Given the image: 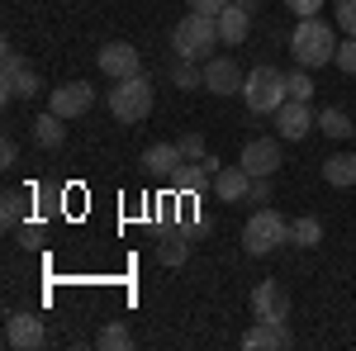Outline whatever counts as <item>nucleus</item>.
<instances>
[{
  "label": "nucleus",
  "instance_id": "obj_34",
  "mask_svg": "<svg viewBox=\"0 0 356 351\" xmlns=\"http://www.w3.org/2000/svg\"><path fill=\"white\" fill-rule=\"evenodd\" d=\"M238 5H247V10H252V15H257V0H238Z\"/></svg>",
  "mask_w": 356,
  "mask_h": 351
},
{
  "label": "nucleus",
  "instance_id": "obj_29",
  "mask_svg": "<svg viewBox=\"0 0 356 351\" xmlns=\"http://www.w3.org/2000/svg\"><path fill=\"white\" fill-rule=\"evenodd\" d=\"M332 24L342 28V33H356V0H337L332 5Z\"/></svg>",
  "mask_w": 356,
  "mask_h": 351
},
{
  "label": "nucleus",
  "instance_id": "obj_19",
  "mask_svg": "<svg viewBox=\"0 0 356 351\" xmlns=\"http://www.w3.org/2000/svg\"><path fill=\"white\" fill-rule=\"evenodd\" d=\"M181 162H186V157H181L176 142H152V147L143 152V171H152V176H171Z\"/></svg>",
  "mask_w": 356,
  "mask_h": 351
},
{
  "label": "nucleus",
  "instance_id": "obj_11",
  "mask_svg": "<svg viewBox=\"0 0 356 351\" xmlns=\"http://www.w3.org/2000/svg\"><path fill=\"white\" fill-rule=\"evenodd\" d=\"M95 62H100V72H105L110 81H124V76H138V72H143L138 48H134V43H119V38H114V43H105Z\"/></svg>",
  "mask_w": 356,
  "mask_h": 351
},
{
  "label": "nucleus",
  "instance_id": "obj_5",
  "mask_svg": "<svg viewBox=\"0 0 356 351\" xmlns=\"http://www.w3.org/2000/svg\"><path fill=\"white\" fill-rule=\"evenodd\" d=\"M280 243H290V218L280 209H257L243 228V247L252 256H271Z\"/></svg>",
  "mask_w": 356,
  "mask_h": 351
},
{
  "label": "nucleus",
  "instance_id": "obj_1",
  "mask_svg": "<svg viewBox=\"0 0 356 351\" xmlns=\"http://www.w3.org/2000/svg\"><path fill=\"white\" fill-rule=\"evenodd\" d=\"M290 53H295V67H328L337 57V38H332V24L323 15H309L295 24V38H290Z\"/></svg>",
  "mask_w": 356,
  "mask_h": 351
},
{
  "label": "nucleus",
  "instance_id": "obj_16",
  "mask_svg": "<svg viewBox=\"0 0 356 351\" xmlns=\"http://www.w3.org/2000/svg\"><path fill=\"white\" fill-rule=\"evenodd\" d=\"M29 138H33L43 152H57V147L67 142V119H62V114H53V109H43V114L29 124Z\"/></svg>",
  "mask_w": 356,
  "mask_h": 351
},
{
  "label": "nucleus",
  "instance_id": "obj_33",
  "mask_svg": "<svg viewBox=\"0 0 356 351\" xmlns=\"http://www.w3.org/2000/svg\"><path fill=\"white\" fill-rule=\"evenodd\" d=\"M223 5H228V0H191V10L195 15H214V19H219V10Z\"/></svg>",
  "mask_w": 356,
  "mask_h": 351
},
{
  "label": "nucleus",
  "instance_id": "obj_25",
  "mask_svg": "<svg viewBox=\"0 0 356 351\" xmlns=\"http://www.w3.org/2000/svg\"><path fill=\"white\" fill-rule=\"evenodd\" d=\"M95 342H100L105 351H129V347H134V327H129V323H105Z\"/></svg>",
  "mask_w": 356,
  "mask_h": 351
},
{
  "label": "nucleus",
  "instance_id": "obj_21",
  "mask_svg": "<svg viewBox=\"0 0 356 351\" xmlns=\"http://www.w3.org/2000/svg\"><path fill=\"white\" fill-rule=\"evenodd\" d=\"M24 214H29V195L24 190H5L0 195V223L5 228H24Z\"/></svg>",
  "mask_w": 356,
  "mask_h": 351
},
{
  "label": "nucleus",
  "instance_id": "obj_17",
  "mask_svg": "<svg viewBox=\"0 0 356 351\" xmlns=\"http://www.w3.org/2000/svg\"><path fill=\"white\" fill-rule=\"evenodd\" d=\"M247 28H252V10H247V5H238V0H228V5L219 10V38L238 48V43L247 38Z\"/></svg>",
  "mask_w": 356,
  "mask_h": 351
},
{
  "label": "nucleus",
  "instance_id": "obj_23",
  "mask_svg": "<svg viewBox=\"0 0 356 351\" xmlns=\"http://www.w3.org/2000/svg\"><path fill=\"white\" fill-rule=\"evenodd\" d=\"M318 133H328V138H352L356 124H352V119H347L337 105H328L323 114H318Z\"/></svg>",
  "mask_w": 356,
  "mask_h": 351
},
{
  "label": "nucleus",
  "instance_id": "obj_31",
  "mask_svg": "<svg viewBox=\"0 0 356 351\" xmlns=\"http://www.w3.org/2000/svg\"><path fill=\"white\" fill-rule=\"evenodd\" d=\"M15 162H19V142H15V138H10V133H5V138H0V166L10 171V166H15Z\"/></svg>",
  "mask_w": 356,
  "mask_h": 351
},
{
  "label": "nucleus",
  "instance_id": "obj_32",
  "mask_svg": "<svg viewBox=\"0 0 356 351\" xmlns=\"http://www.w3.org/2000/svg\"><path fill=\"white\" fill-rule=\"evenodd\" d=\"M300 19H309V15H323V0H285Z\"/></svg>",
  "mask_w": 356,
  "mask_h": 351
},
{
  "label": "nucleus",
  "instance_id": "obj_15",
  "mask_svg": "<svg viewBox=\"0 0 356 351\" xmlns=\"http://www.w3.org/2000/svg\"><path fill=\"white\" fill-rule=\"evenodd\" d=\"M214 190H219L223 204H238V199L252 195V171H247L243 162H238V166H223V171H214Z\"/></svg>",
  "mask_w": 356,
  "mask_h": 351
},
{
  "label": "nucleus",
  "instance_id": "obj_28",
  "mask_svg": "<svg viewBox=\"0 0 356 351\" xmlns=\"http://www.w3.org/2000/svg\"><path fill=\"white\" fill-rule=\"evenodd\" d=\"M176 147H181V157H186V162H204V157H209L204 133H181V138H176Z\"/></svg>",
  "mask_w": 356,
  "mask_h": 351
},
{
  "label": "nucleus",
  "instance_id": "obj_20",
  "mask_svg": "<svg viewBox=\"0 0 356 351\" xmlns=\"http://www.w3.org/2000/svg\"><path fill=\"white\" fill-rule=\"evenodd\" d=\"M323 181L337 190H352L356 186V152H337V157H328L323 162Z\"/></svg>",
  "mask_w": 356,
  "mask_h": 351
},
{
  "label": "nucleus",
  "instance_id": "obj_2",
  "mask_svg": "<svg viewBox=\"0 0 356 351\" xmlns=\"http://www.w3.org/2000/svg\"><path fill=\"white\" fill-rule=\"evenodd\" d=\"M219 19L214 15H186L181 24L171 28V48H176V57H186V62H209L214 57V48H219Z\"/></svg>",
  "mask_w": 356,
  "mask_h": 351
},
{
  "label": "nucleus",
  "instance_id": "obj_24",
  "mask_svg": "<svg viewBox=\"0 0 356 351\" xmlns=\"http://www.w3.org/2000/svg\"><path fill=\"white\" fill-rule=\"evenodd\" d=\"M186 256H191L186 233H171V238H162V243H157V261H162V266H181Z\"/></svg>",
  "mask_w": 356,
  "mask_h": 351
},
{
  "label": "nucleus",
  "instance_id": "obj_7",
  "mask_svg": "<svg viewBox=\"0 0 356 351\" xmlns=\"http://www.w3.org/2000/svg\"><path fill=\"white\" fill-rule=\"evenodd\" d=\"M252 318H266V323H290V290L280 280H261L252 290Z\"/></svg>",
  "mask_w": 356,
  "mask_h": 351
},
{
  "label": "nucleus",
  "instance_id": "obj_4",
  "mask_svg": "<svg viewBox=\"0 0 356 351\" xmlns=\"http://www.w3.org/2000/svg\"><path fill=\"white\" fill-rule=\"evenodd\" d=\"M243 100L252 114H275V109L290 100V85H285V72L275 67H252L243 81Z\"/></svg>",
  "mask_w": 356,
  "mask_h": 351
},
{
  "label": "nucleus",
  "instance_id": "obj_6",
  "mask_svg": "<svg viewBox=\"0 0 356 351\" xmlns=\"http://www.w3.org/2000/svg\"><path fill=\"white\" fill-rule=\"evenodd\" d=\"M0 100H33L38 90H43V81H38V72L33 67H24V57L15 53L10 43L0 48Z\"/></svg>",
  "mask_w": 356,
  "mask_h": 351
},
{
  "label": "nucleus",
  "instance_id": "obj_14",
  "mask_svg": "<svg viewBox=\"0 0 356 351\" xmlns=\"http://www.w3.org/2000/svg\"><path fill=\"white\" fill-rule=\"evenodd\" d=\"M243 347H247V351H285V347H290V327H285V323H266V318H257V323L247 327Z\"/></svg>",
  "mask_w": 356,
  "mask_h": 351
},
{
  "label": "nucleus",
  "instance_id": "obj_8",
  "mask_svg": "<svg viewBox=\"0 0 356 351\" xmlns=\"http://www.w3.org/2000/svg\"><path fill=\"white\" fill-rule=\"evenodd\" d=\"M90 105H95V85L90 81H62L48 95V109L62 114V119H81V114H90Z\"/></svg>",
  "mask_w": 356,
  "mask_h": 351
},
{
  "label": "nucleus",
  "instance_id": "obj_12",
  "mask_svg": "<svg viewBox=\"0 0 356 351\" xmlns=\"http://www.w3.org/2000/svg\"><path fill=\"white\" fill-rule=\"evenodd\" d=\"M243 72H238V62L233 57H209L204 62V90H214V95H243Z\"/></svg>",
  "mask_w": 356,
  "mask_h": 351
},
{
  "label": "nucleus",
  "instance_id": "obj_10",
  "mask_svg": "<svg viewBox=\"0 0 356 351\" xmlns=\"http://www.w3.org/2000/svg\"><path fill=\"white\" fill-rule=\"evenodd\" d=\"M48 342V327H43V318L38 313H10L5 318V347L15 351H33Z\"/></svg>",
  "mask_w": 356,
  "mask_h": 351
},
{
  "label": "nucleus",
  "instance_id": "obj_9",
  "mask_svg": "<svg viewBox=\"0 0 356 351\" xmlns=\"http://www.w3.org/2000/svg\"><path fill=\"white\" fill-rule=\"evenodd\" d=\"M318 129V114H309V100H285V105L275 109V133L285 138V142H300Z\"/></svg>",
  "mask_w": 356,
  "mask_h": 351
},
{
  "label": "nucleus",
  "instance_id": "obj_26",
  "mask_svg": "<svg viewBox=\"0 0 356 351\" xmlns=\"http://www.w3.org/2000/svg\"><path fill=\"white\" fill-rule=\"evenodd\" d=\"M171 81H176V90H200V85H204V67H195V62L181 57V62L171 67Z\"/></svg>",
  "mask_w": 356,
  "mask_h": 351
},
{
  "label": "nucleus",
  "instance_id": "obj_3",
  "mask_svg": "<svg viewBox=\"0 0 356 351\" xmlns=\"http://www.w3.org/2000/svg\"><path fill=\"white\" fill-rule=\"evenodd\" d=\"M105 105L119 124H143L147 114H152V81L138 72V76H124V81H114L105 90Z\"/></svg>",
  "mask_w": 356,
  "mask_h": 351
},
{
  "label": "nucleus",
  "instance_id": "obj_27",
  "mask_svg": "<svg viewBox=\"0 0 356 351\" xmlns=\"http://www.w3.org/2000/svg\"><path fill=\"white\" fill-rule=\"evenodd\" d=\"M285 85H290V100H314V76H309V67H295V72L285 76Z\"/></svg>",
  "mask_w": 356,
  "mask_h": 351
},
{
  "label": "nucleus",
  "instance_id": "obj_22",
  "mask_svg": "<svg viewBox=\"0 0 356 351\" xmlns=\"http://www.w3.org/2000/svg\"><path fill=\"white\" fill-rule=\"evenodd\" d=\"M290 243H295V247H318V243H323V223H318L314 214L295 218V223H290Z\"/></svg>",
  "mask_w": 356,
  "mask_h": 351
},
{
  "label": "nucleus",
  "instance_id": "obj_18",
  "mask_svg": "<svg viewBox=\"0 0 356 351\" xmlns=\"http://www.w3.org/2000/svg\"><path fill=\"white\" fill-rule=\"evenodd\" d=\"M166 181H171L176 190H186V195H200V190L214 186V166H209V162H181Z\"/></svg>",
  "mask_w": 356,
  "mask_h": 351
},
{
  "label": "nucleus",
  "instance_id": "obj_13",
  "mask_svg": "<svg viewBox=\"0 0 356 351\" xmlns=\"http://www.w3.org/2000/svg\"><path fill=\"white\" fill-rule=\"evenodd\" d=\"M243 166L252 176H275V166H280V142H275V138H252L243 147Z\"/></svg>",
  "mask_w": 356,
  "mask_h": 351
},
{
  "label": "nucleus",
  "instance_id": "obj_30",
  "mask_svg": "<svg viewBox=\"0 0 356 351\" xmlns=\"http://www.w3.org/2000/svg\"><path fill=\"white\" fill-rule=\"evenodd\" d=\"M332 62H337L342 72H352V76H356V33H347V38L337 43V57H332Z\"/></svg>",
  "mask_w": 356,
  "mask_h": 351
}]
</instances>
